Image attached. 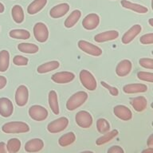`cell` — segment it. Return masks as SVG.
<instances>
[{
	"instance_id": "1",
	"label": "cell",
	"mask_w": 153,
	"mask_h": 153,
	"mask_svg": "<svg viewBox=\"0 0 153 153\" xmlns=\"http://www.w3.org/2000/svg\"><path fill=\"white\" fill-rule=\"evenodd\" d=\"M30 128L28 124L22 121H11L2 125V131L7 134L26 133L30 131Z\"/></svg>"
},
{
	"instance_id": "2",
	"label": "cell",
	"mask_w": 153,
	"mask_h": 153,
	"mask_svg": "<svg viewBox=\"0 0 153 153\" xmlns=\"http://www.w3.org/2000/svg\"><path fill=\"white\" fill-rule=\"evenodd\" d=\"M88 99V93L85 91H79L69 98L66 102V108L69 111H74L81 107Z\"/></svg>"
},
{
	"instance_id": "3",
	"label": "cell",
	"mask_w": 153,
	"mask_h": 153,
	"mask_svg": "<svg viewBox=\"0 0 153 153\" xmlns=\"http://www.w3.org/2000/svg\"><path fill=\"white\" fill-rule=\"evenodd\" d=\"M79 77H80L81 85L86 89L89 91H94L97 88V80L89 71L86 70V69H82L80 72Z\"/></svg>"
},
{
	"instance_id": "4",
	"label": "cell",
	"mask_w": 153,
	"mask_h": 153,
	"mask_svg": "<svg viewBox=\"0 0 153 153\" xmlns=\"http://www.w3.org/2000/svg\"><path fill=\"white\" fill-rule=\"evenodd\" d=\"M69 125V120L67 117H62L53 120L47 125V131L52 134H56L64 131Z\"/></svg>"
},
{
	"instance_id": "5",
	"label": "cell",
	"mask_w": 153,
	"mask_h": 153,
	"mask_svg": "<svg viewBox=\"0 0 153 153\" xmlns=\"http://www.w3.org/2000/svg\"><path fill=\"white\" fill-rule=\"evenodd\" d=\"M28 113L31 119L35 120V121L45 120L48 117V115H49L47 109L45 108L38 105H32L29 108Z\"/></svg>"
},
{
	"instance_id": "6",
	"label": "cell",
	"mask_w": 153,
	"mask_h": 153,
	"mask_svg": "<svg viewBox=\"0 0 153 153\" xmlns=\"http://www.w3.org/2000/svg\"><path fill=\"white\" fill-rule=\"evenodd\" d=\"M75 121L80 128H88L92 126L93 120L92 115L89 112L82 110V111H79L78 112H76L75 116Z\"/></svg>"
},
{
	"instance_id": "7",
	"label": "cell",
	"mask_w": 153,
	"mask_h": 153,
	"mask_svg": "<svg viewBox=\"0 0 153 153\" xmlns=\"http://www.w3.org/2000/svg\"><path fill=\"white\" fill-rule=\"evenodd\" d=\"M33 36L38 42H45L49 38V30L43 22H37L33 26Z\"/></svg>"
},
{
	"instance_id": "8",
	"label": "cell",
	"mask_w": 153,
	"mask_h": 153,
	"mask_svg": "<svg viewBox=\"0 0 153 153\" xmlns=\"http://www.w3.org/2000/svg\"><path fill=\"white\" fill-rule=\"evenodd\" d=\"M77 45L80 50L91 56L99 57L102 54V50L100 47H98L96 45H93V43L88 42L87 41L80 40L77 43Z\"/></svg>"
},
{
	"instance_id": "9",
	"label": "cell",
	"mask_w": 153,
	"mask_h": 153,
	"mask_svg": "<svg viewBox=\"0 0 153 153\" xmlns=\"http://www.w3.org/2000/svg\"><path fill=\"white\" fill-rule=\"evenodd\" d=\"M29 99V90L26 85H19L15 92V102L19 107H23L27 104Z\"/></svg>"
},
{
	"instance_id": "10",
	"label": "cell",
	"mask_w": 153,
	"mask_h": 153,
	"mask_svg": "<svg viewBox=\"0 0 153 153\" xmlns=\"http://www.w3.org/2000/svg\"><path fill=\"white\" fill-rule=\"evenodd\" d=\"M100 24V17L95 13H91L85 17L82 21V26L87 30H95Z\"/></svg>"
},
{
	"instance_id": "11",
	"label": "cell",
	"mask_w": 153,
	"mask_h": 153,
	"mask_svg": "<svg viewBox=\"0 0 153 153\" xmlns=\"http://www.w3.org/2000/svg\"><path fill=\"white\" fill-rule=\"evenodd\" d=\"M75 78V74L72 72L62 71L58 72L53 74L51 76V80L57 84H67L74 81Z\"/></svg>"
},
{
	"instance_id": "12",
	"label": "cell",
	"mask_w": 153,
	"mask_h": 153,
	"mask_svg": "<svg viewBox=\"0 0 153 153\" xmlns=\"http://www.w3.org/2000/svg\"><path fill=\"white\" fill-rule=\"evenodd\" d=\"M113 113L121 120L128 121L132 118V112L128 108L123 105H119L113 108Z\"/></svg>"
},
{
	"instance_id": "13",
	"label": "cell",
	"mask_w": 153,
	"mask_h": 153,
	"mask_svg": "<svg viewBox=\"0 0 153 153\" xmlns=\"http://www.w3.org/2000/svg\"><path fill=\"white\" fill-rule=\"evenodd\" d=\"M14 112V105L9 98H0V115L2 117H10Z\"/></svg>"
},
{
	"instance_id": "14",
	"label": "cell",
	"mask_w": 153,
	"mask_h": 153,
	"mask_svg": "<svg viewBox=\"0 0 153 153\" xmlns=\"http://www.w3.org/2000/svg\"><path fill=\"white\" fill-rule=\"evenodd\" d=\"M44 148V142L42 139H31L25 143L24 149L29 153H34L40 152Z\"/></svg>"
},
{
	"instance_id": "15",
	"label": "cell",
	"mask_w": 153,
	"mask_h": 153,
	"mask_svg": "<svg viewBox=\"0 0 153 153\" xmlns=\"http://www.w3.org/2000/svg\"><path fill=\"white\" fill-rule=\"evenodd\" d=\"M141 30H142V27L139 24H136V25L131 26V28L129 29L128 31H126L124 33V35L122 36V42L125 44V45L131 42L134 40V38H136V36L140 33Z\"/></svg>"
},
{
	"instance_id": "16",
	"label": "cell",
	"mask_w": 153,
	"mask_h": 153,
	"mask_svg": "<svg viewBox=\"0 0 153 153\" xmlns=\"http://www.w3.org/2000/svg\"><path fill=\"white\" fill-rule=\"evenodd\" d=\"M119 37V32L117 30H108L97 33L94 36V41L96 42L102 43L108 41L116 40Z\"/></svg>"
},
{
	"instance_id": "17",
	"label": "cell",
	"mask_w": 153,
	"mask_h": 153,
	"mask_svg": "<svg viewBox=\"0 0 153 153\" xmlns=\"http://www.w3.org/2000/svg\"><path fill=\"white\" fill-rule=\"evenodd\" d=\"M132 69V63L128 59L122 60L120 62L116 68V74L119 76H125L130 74Z\"/></svg>"
},
{
	"instance_id": "18",
	"label": "cell",
	"mask_w": 153,
	"mask_h": 153,
	"mask_svg": "<svg viewBox=\"0 0 153 153\" xmlns=\"http://www.w3.org/2000/svg\"><path fill=\"white\" fill-rule=\"evenodd\" d=\"M69 5L68 3H61L56 5L50 10V15L53 19H60L69 12Z\"/></svg>"
},
{
	"instance_id": "19",
	"label": "cell",
	"mask_w": 153,
	"mask_h": 153,
	"mask_svg": "<svg viewBox=\"0 0 153 153\" xmlns=\"http://www.w3.org/2000/svg\"><path fill=\"white\" fill-rule=\"evenodd\" d=\"M148 90V86L144 84L133 83L128 84L123 87V91L127 94H135V93H144Z\"/></svg>"
},
{
	"instance_id": "20",
	"label": "cell",
	"mask_w": 153,
	"mask_h": 153,
	"mask_svg": "<svg viewBox=\"0 0 153 153\" xmlns=\"http://www.w3.org/2000/svg\"><path fill=\"white\" fill-rule=\"evenodd\" d=\"M120 3H121L122 7L125 9L131 10H133L136 13H139V14H145L148 11V8L143 5L133 3V2H129L128 0H122Z\"/></svg>"
},
{
	"instance_id": "21",
	"label": "cell",
	"mask_w": 153,
	"mask_h": 153,
	"mask_svg": "<svg viewBox=\"0 0 153 153\" xmlns=\"http://www.w3.org/2000/svg\"><path fill=\"white\" fill-rule=\"evenodd\" d=\"M131 105L136 112H143L148 106V100L143 96H139L131 100Z\"/></svg>"
},
{
	"instance_id": "22",
	"label": "cell",
	"mask_w": 153,
	"mask_h": 153,
	"mask_svg": "<svg viewBox=\"0 0 153 153\" xmlns=\"http://www.w3.org/2000/svg\"><path fill=\"white\" fill-rule=\"evenodd\" d=\"M47 3V0H33L27 7V13L30 15L41 11Z\"/></svg>"
},
{
	"instance_id": "23",
	"label": "cell",
	"mask_w": 153,
	"mask_h": 153,
	"mask_svg": "<svg viewBox=\"0 0 153 153\" xmlns=\"http://www.w3.org/2000/svg\"><path fill=\"white\" fill-rule=\"evenodd\" d=\"M60 66L59 62L57 61H51V62H45L44 64H42L38 67L37 71L38 74H43L49 73V72L53 71L55 69H58Z\"/></svg>"
},
{
	"instance_id": "24",
	"label": "cell",
	"mask_w": 153,
	"mask_h": 153,
	"mask_svg": "<svg viewBox=\"0 0 153 153\" xmlns=\"http://www.w3.org/2000/svg\"><path fill=\"white\" fill-rule=\"evenodd\" d=\"M48 101L50 108L52 110V112L55 115H58L60 112L59 105H58V99H57V94L54 90L50 91L48 95Z\"/></svg>"
},
{
	"instance_id": "25",
	"label": "cell",
	"mask_w": 153,
	"mask_h": 153,
	"mask_svg": "<svg viewBox=\"0 0 153 153\" xmlns=\"http://www.w3.org/2000/svg\"><path fill=\"white\" fill-rule=\"evenodd\" d=\"M81 12L79 10H74L71 14H69L68 18L65 21V26L66 28H72L76 24V22L81 19Z\"/></svg>"
},
{
	"instance_id": "26",
	"label": "cell",
	"mask_w": 153,
	"mask_h": 153,
	"mask_svg": "<svg viewBox=\"0 0 153 153\" xmlns=\"http://www.w3.org/2000/svg\"><path fill=\"white\" fill-rule=\"evenodd\" d=\"M18 50L24 53H29V54H33L38 52L39 48L37 45L33 43L29 42H22L18 45Z\"/></svg>"
},
{
	"instance_id": "27",
	"label": "cell",
	"mask_w": 153,
	"mask_h": 153,
	"mask_svg": "<svg viewBox=\"0 0 153 153\" xmlns=\"http://www.w3.org/2000/svg\"><path fill=\"white\" fill-rule=\"evenodd\" d=\"M119 134V131L117 129H113L112 131H108V132L105 133V135H103L102 136H100L96 140V144L98 146L103 145L105 143H108L109 141H111L113 138H115L116 136Z\"/></svg>"
},
{
	"instance_id": "28",
	"label": "cell",
	"mask_w": 153,
	"mask_h": 153,
	"mask_svg": "<svg viewBox=\"0 0 153 153\" xmlns=\"http://www.w3.org/2000/svg\"><path fill=\"white\" fill-rule=\"evenodd\" d=\"M11 15L13 20L18 24L22 23L25 19L23 9L20 5H14L13 7L11 10Z\"/></svg>"
},
{
	"instance_id": "29",
	"label": "cell",
	"mask_w": 153,
	"mask_h": 153,
	"mask_svg": "<svg viewBox=\"0 0 153 153\" xmlns=\"http://www.w3.org/2000/svg\"><path fill=\"white\" fill-rule=\"evenodd\" d=\"M9 36L14 39L26 40L30 38V33L28 30H23V29H15V30H12L10 31Z\"/></svg>"
},
{
	"instance_id": "30",
	"label": "cell",
	"mask_w": 153,
	"mask_h": 153,
	"mask_svg": "<svg viewBox=\"0 0 153 153\" xmlns=\"http://www.w3.org/2000/svg\"><path fill=\"white\" fill-rule=\"evenodd\" d=\"M76 140V136L73 131H69L67 133L62 135L58 140V143L62 147H67L74 143Z\"/></svg>"
},
{
	"instance_id": "31",
	"label": "cell",
	"mask_w": 153,
	"mask_h": 153,
	"mask_svg": "<svg viewBox=\"0 0 153 153\" xmlns=\"http://www.w3.org/2000/svg\"><path fill=\"white\" fill-rule=\"evenodd\" d=\"M10 53L6 50L0 51V72H6L9 68Z\"/></svg>"
},
{
	"instance_id": "32",
	"label": "cell",
	"mask_w": 153,
	"mask_h": 153,
	"mask_svg": "<svg viewBox=\"0 0 153 153\" xmlns=\"http://www.w3.org/2000/svg\"><path fill=\"white\" fill-rule=\"evenodd\" d=\"M7 152L17 153L21 149L22 143L18 138H11L7 141Z\"/></svg>"
},
{
	"instance_id": "33",
	"label": "cell",
	"mask_w": 153,
	"mask_h": 153,
	"mask_svg": "<svg viewBox=\"0 0 153 153\" xmlns=\"http://www.w3.org/2000/svg\"><path fill=\"white\" fill-rule=\"evenodd\" d=\"M97 129L100 134H105L110 130V124L105 118H100L97 120Z\"/></svg>"
},
{
	"instance_id": "34",
	"label": "cell",
	"mask_w": 153,
	"mask_h": 153,
	"mask_svg": "<svg viewBox=\"0 0 153 153\" xmlns=\"http://www.w3.org/2000/svg\"><path fill=\"white\" fill-rule=\"evenodd\" d=\"M137 77L140 81H147L149 83L153 82V74L152 72L140 71L137 73Z\"/></svg>"
},
{
	"instance_id": "35",
	"label": "cell",
	"mask_w": 153,
	"mask_h": 153,
	"mask_svg": "<svg viewBox=\"0 0 153 153\" xmlns=\"http://www.w3.org/2000/svg\"><path fill=\"white\" fill-rule=\"evenodd\" d=\"M13 62L15 65H18V66H25L28 65L29 59L27 57L21 56V55H15L13 58Z\"/></svg>"
},
{
	"instance_id": "36",
	"label": "cell",
	"mask_w": 153,
	"mask_h": 153,
	"mask_svg": "<svg viewBox=\"0 0 153 153\" xmlns=\"http://www.w3.org/2000/svg\"><path fill=\"white\" fill-rule=\"evenodd\" d=\"M140 65L145 69H153V59L152 58H141L139 60Z\"/></svg>"
},
{
	"instance_id": "37",
	"label": "cell",
	"mask_w": 153,
	"mask_h": 153,
	"mask_svg": "<svg viewBox=\"0 0 153 153\" xmlns=\"http://www.w3.org/2000/svg\"><path fill=\"white\" fill-rule=\"evenodd\" d=\"M100 85L103 86V87H105L106 89H108V91L109 92L110 94L112 96H114V97H117L119 94V90L117 89V88L114 87V86L110 85L109 84H108L107 82H105L104 81H100Z\"/></svg>"
},
{
	"instance_id": "38",
	"label": "cell",
	"mask_w": 153,
	"mask_h": 153,
	"mask_svg": "<svg viewBox=\"0 0 153 153\" xmlns=\"http://www.w3.org/2000/svg\"><path fill=\"white\" fill-rule=\"evenodd\" d=\"M140 42L143 45H152L153 44V33L143 34L140 38Z\"/></svg>"
},
{
	"instance_id": "39",
	"label": "cell",
	"mask_w": 153,
	"mask_h": 153,
	"mask_svg": "<svg viewBox=\"0 0 153 153\" xmlns=\"http://www.w3.org/2000/svg\"><path fill=\"white\" fill-rule=\"evenodd\" d=\"M107 153H124V151L120 146L114 145L108 149Z\"/></svg>"
},
{
	"instance_id": "40",
	"label": "cell",
	"mask_w": 153,
	"mask_h": 153,
	"mask_svg": "<svg viewBox=\"0 0 153 153\" xmlns=\"http://www.w3.org/2000/svg\"><path fill=\"white\" fill-rule=\"evenodd\" d=\"M7 84V78L3 76H0V90L4 88Z\"/></svg>"
},
{
	"instance_id": "41",
	"label": "cell",
	"mask_w": 153,
	"mask_h": 153,
	"mask_svg": "<svg viewBox=\"0 0 153 153\" xmlns=\"http://www.w3.org/2000/svg\"><path fill=\"white\" fill-rule=\"evenodd\" d=\"M0 153H7V146L4 142H0Z\"/></svg>"
},
{
	"instance_id": "42",
	"label": "cell",
	"mask_w": 153,
	"mask_h": 153,
	"mask_svg": "<svg viewBox=\"0 0 153 153\" xmlns=\"http://www.w3.org/2000/svg\"><path fill=\"white\" fill-rule=\"evenodd\" d=\"M147 144L149 148H153V134L150 135L148 137V141H147Z\"/></svg>"
},
{
	"instance_id": "43",
	"label": "cell",
	"mask_w": 153,
	"mask_h": 153,
	"mask_svg": "<svg viewBox=\"0 0 153 153\" xmlns=\"http://www.w3.org/2000/svg\"><path fill=\"white\" fill-rule=\"evenodd\" d=\"M141 153H153V148H148L142 151Z\"/></svg>"
},
{
	"instance_id": "44",
	"label": "cell",
	"mask_w": 153,
	"mask_h": 153,
	"mask_svg": "<svg viewBox=\"0 0 153 153\" xmlns=\"http://www.w3.org/2000/svg\"><path fill=\"white\" fill-rule=\"evenodd\" d=\"M5 10V7L4 5L2 4V2H0V14H2V13H3Z\"/></svg>"
},
{
	"instance_id": "45",
	"label": "cell",
	"mask_w": 153,
	"mask_h": 153,
	"mask_svg": "<svg viewBox=\"0 0 153 153\" xmlns=\"http://www.w3.org/2000/svg\"><path fill=\"white\" fill-rule=\"evenodd\" d=\"M148 22H149V24H150V26H152V27H153V19L152 18H151V19H149Z\"/></svg>"
},
{
	"instance_id": "46",
	"label": "cell",
	"mask_w": 153,
	"mask_h": 153,
	"mask_svg": "<svg viewBox=\"0 0 153 153\" xmlns=\"http://www.w3.org/2000/svg\"><path fill=\"white\" fill-rule=\"evenodd\" d=\"M80 153H94V152H92V151H84V152H81Z\"/></svg>"
},
{
	"instance_id": "47",
	"label": "cell",
	"mask_w": 153,
	"mask_h": 153,
	"mask_svg": "<svg viewBox=\"0 0 153 153\" xmlns=\"http://www.w3.org/2000/svg\"><path fill=\"white\" fill-rule=\"evenodd\" d=\"M8 153H9V152H8Z\"/></svg>"
}]
</instances>
